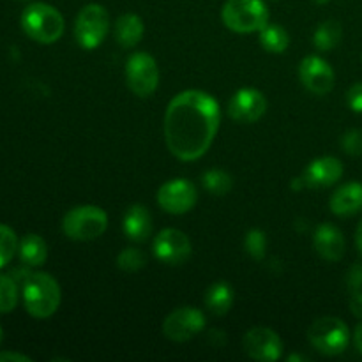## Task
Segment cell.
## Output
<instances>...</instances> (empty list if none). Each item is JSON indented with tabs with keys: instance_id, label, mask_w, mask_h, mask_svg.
Listing matches in <instances>:
<instances>
[{
	"instance_id": "1",
	"label": "cell",
	"mask_w": 362,
	"mask_h": 362,
	"mask_svg": "<svg viewBox=\"0 0 362 362\" xmlns=\"http://www.w3.org/2000/svg\"><path fill=\"white\" fill-rule=\"evenodd\" d=\"M221 110L211 94L197 88L179 92L165 112V141L179 161L207 154L219 131Z\"/></svg>"
},
{
	"instance_id": "2",
	"label": "cell",
	"mask_w": 362,
	"mask_h": 362,
	"mask_svg": "<svg viewBox=\"0 0 362 362\" xmlns=\"http://www.w3.org/2000/svg\"><path fill=\"white\" fill-rule=\"evenodd\" d=\"M25 310L39 320L49 318L60 306V286L55 278L46 272H32L21 286Z\"/></svg>"
},
{
	"instance_id": "3",
	"label": "cell",
	"mask_w": 362,
	"mask_h": 362,
	"mask_svg": "<svg viewBox=\"0 0 362 362\" xmlns=\"http://www.w3.org/2000/svg\"><path fill=\"white\" fill-rule=\"evenodd\" d=\"M21 28L34 41L52 45L62 37L66 25L62 14L55 7L45 2H35L21 14Z\"/></svg>"
},
{
	"instance_id": "4",
	"label": "cell",
	"mask_w": 362,
	"mask_h": 362,
	"mask_svg": "<svg viewBox=\"0 0 362 362\" xmlns=\"http://www.w3.org/2000/svg\"><path fill=\"white\" fill-rule=\"evenodd\" d=\"M221 20L232 32L253 34L269 23V9L264 0H226Z\"/></svg>"
},
{
	"instance_id": "5",
	"label": "cell",
	"mask_w": 362,
	"mask_h": 362,
	"mask_svg": "<svg viewBox=\"0 0 362 362\" xmlns=\"http://www.w3.org/2000/svg\"><path fill=\"white\" fill-rule=\"evenodd\" d=\"M108 228V216L95 205H78L71 209L62 219V230L66 237L78 243L99 239Z\"/></svg>"
},
{
	"instance_id": "6",
	"label": "cell",
	"mask_w": 362,
	"mask_h": 362,
	"mask_svg": "<svg viewBox=\"0 0 362 362\" xmlns=\"http://www.w3.org/2000/svg\"><path fill=\"white\" fill-rule=\"evenodd\" d=\"M350 329L343 320L336 317L317 318L308 329V339L324 356L334 357L345 352L350 345Z\"/></svg>"
},
{
	"instance_id": "7",
	"label": "cell",
	"mask_w": 362,
	"mask_h": 362,
	"mask_svg": "<svg viewBox=\"0 0 362 362\" xmlns=\"http://www.w3.org/2000/svg\"><path fill=\"white\" fill-rule=\"evenodd\" d=\"M110 32V14L99 4H88L74 21V37L83 49H95Z\"/></svg>"
},
{
	"instance_id": "8",
	"label": "cell",
	"mask_w": 362,
	"mask_h": 362,
	"mask_svg": "<svg viewBox=\"0 0 362 362\" xmlns=\"http://www.w3.org/2000/svg\"><path fill=\"white\" fill-rule=\"evenodd\" d=\"M126 81L138 98L154 94L159 85V69L154 57L145 52L133 53L126 62Z\"/></svg>"
},
{
	"instance_id": "9",
	"label": "cell",
	"mask_w": 362,
	"mask_h": 362,
	"mask_svg": "<svg viewBox=\"0 0 362 362\" xmlns=\"http://www.w3.org/2000/svg\"><path fill=\"white\" fill-rule=\"evenodd\" d=\"M205 315L191 306L177 308L163 322V334L175 343L189 341L205 329Z\"/></svg>"
},
{
	"instance_id": "10",
	"label": "cell",
	"mask_w": 362,
	"mask_h": 362,
	"mask_svg": "<svg viewBox=\"0 0 362 362\" xmlns=\"http://www.w3.org/2000/svg\"><path fill=\"white\" fill-rule=\"evenodd\" d=\"M198 200L197 187L186 179H173L163 184L158 191V204L168 214H186Z\"/></svg>"
},
{
	"instance_id": "11",
	"label": "cell",
	"mask_w": 362,
	"mask_h": 362,
	"mask_svg": "<svg viewBox=\"0 0 362 362\" xmlns=\"http://www.w3.org/2000/svg\"><path fill=\"white\" fill-rule=\"evenodd\" d=\"M154 257L166 265H182L191 257V240L177 228H165L152 244Z\"/></svg>"
},
{
	"instance_id": "12",
	"label": "cell",
	"mask_w": 362,
	"mask_h": 362,
	"mask_svg": "<svg viewBox=\"0 0 362 362\" xmlns=\"http://www.w3.org/2000/svg\"><path fill=\"white\" fill-rule=\"evenodd\" d=\"M267 112V99L258 88L244 87L232 95L228 103L230 119L240 124L258 122Z\"/></svg>"
},
{
	"instance_id": "13",
	"label": "cell",
	"mask_w": 362,
	"mask_h": 362,
	"mask_svg": "<svg viewBox=\"0 0 362 362\" xmlns=\"http://www.w3.org/2000/svg\"><path fill=\"white\" fill-rule=\"evenodd\" d=\"M244 352L258 362H274L281 357L283 341L272 329L253 327L244 334Z\"/></svg>"
},
{
	"instance_id": "14",
	"label": "cell",
	"mask_w": 362,
	"mask_h": 362,
	"mask_svg": "<svg viewBox=\"0 0 362 362\" xmlns=\"http://www.w3.org/2000/svg\"><path fill=\"white\" fill-rule=\"evenodd\" d=\"M299 78L311 94L325 95L334 87V69L318 55L304 57L299 66Z\"/></svg>"
},
{
	"instance_id": "15",
	"label": "cell",
	"mask_w": 362,
	"mask_h": 362,
	"mask_svg": "<svg viewBox=\"0 0 362 362\" xmlns=\"http://www.w3.org/2000/svg\"><path fill=\"white\" fill-rule=\"evenodd\" d=\"M343 177V163L332 156H324L306 166L303 180L308 187H329Z\"/></svg>"
},
{
	"instance_id": "16",
	"label": "cell",
	"mask_w": 362,
	"mask_h": 362,
	"mask_svg": "<svg viewBox=\"0 0 362 362\" xmlns=\"http://www.w3.org/2000/svg\"><path fill=\"white\" fill-rule=\"evenodd\" d=\"M313 244L317 253L327 262H339L346 250V243L341 230L338 226L331 225V223H324V225L317 226Z\"/></svg>"
},
{
	"instance_id": "17",
	"label": "cell",
	"mask_w": 362,
	"mask_h": 362,
	"mask_svg": "<svg viewBox=\"0 0 362 362\" xmlns=\"http://www.w3.org/2000/svg\"><path fill=\"white\" fill-rule=\"evenodd\" d=\"M329 207L334 216L339 218H349L362 211V184L361 182H346L332 193Z\"/></svg>"
},
{
	"instance_id": "18",
	"label": "cell",
	"mask_w": 362,
	"mask_h": 362,
	"mask_svg": "<svg viewBox=\"0 0 362 362\" xmlns=\"http://www.w3.org/2000/svg\"><path fill=\"white\" fill-rule=\"evenodd\" d=\"M122 230L127 235V239L134 240V243H144L148 239L152 233V218L151 212L145 205L134 204L124 214Z\"/></svg>"
},
{
	"instance_id": "19",
	"label": "cell",
	"mask_w": 362,
	"mask_h": 362,
	"mask_svg": "<svg viewBox=\"0 0 362 362\" xmlns=\"http://www.w3.org/2000/svg\"><path fill=\"white\" fill-rule=\"evenodd\" d=\"M204 300L214 317H225L235 303V292L226 281H216L207 288Z\"/></svg>"
},
{
	"instance_id": "20",
	"label": "cell",
	"mask_w": 362,
	"mask_h": 362,
	"mask_svg": "<svg viewBox=\"0 0 362 362\" xmlns=\"http://www.w3.org/2000/svg\"><path fill=\"white\" fill-rule=\"evenodd\" d=\"M144 37V21L138 14L127 13L115 21V39L122 48H134Z\"/></svg>"
},
{
	"instance_id": "21",
	"label": "cell",
	"mask_w": 362,
	"mask_h": 362,
	"mask_svg": "<svg viewBox=\"0 0 362 362\" xmlns=\"http://www.w3.org/2000/svg\"><path fill=\"white\" fill-rule=\"evenodd\" d=\"M18 253H20V260L28 267H39L48 258V246H46L45 239L37 233H27L21 237L20 244H18Z\"/></svg>"
},
{
	"instance_id": "22",
	"label": "cell",
	"mask_w": 362,
	"mask_h": 362,
	"mask_svg": "<svg viewBox=\"0 0 362 362\" xmlns=\"http://www.w3.org/2000/svg\"><path fill=\"white\" fill-rule=\"evenodd\" d=\"M341 25L334 20H327L324 23L318 25V28L315 30L313 35V42H315V48L318 52H332L336 46L339 45L341 41Z\"/></svg>"
},
{
	"instance_id": "23",
	"label": "cell",
	"mask_w": 362,
	"mask_h": 362,
	"mask_svg": "<svg viewBox=\"0 0 362 362\" xmlns=\"http://www.w3.org/2000/svg\"><path fill=\"white\" fill-rule=\"evenodd\" d=\"M260 45L265 52L285 53L290 46V35L279 25H265L260 30Z\"/></svg>"
},
{
	"instance_id": "24",
	"label": "cell",
	"mask_w": 362,
	"mask_h": 362,
	"mask_svg": "<svg viewBox=\"0 0 362 362\" xmlns=\"http://www.w3.org/2000/svg\"><path fill=\"white\" fill-rule=\"evenodd\" d=\"M202 186L205 187V191L214 194V197H225V194L232 191L233 179L225 170L212 168L202 175Z\"/></svg>"
},
{
	"instance_id": "25",
	"label": "cell",
	"mask_w": 362,
	"mask_h": 362,
	"mask_svg": "<svg viewBox=\"0 0 362 362\" xmlns=\"http://www.w3.org/2000/svg\"><path fill=\"white\" fill-rule=\"evenodd\" d=\"M18 297V285L11 276L0 274V313H9L16 308Z\"/></svg>"
},
{
	"instance_id": "26",
	"label": "cell",
	"mask_w": 362,
	"mask_h": 362,
	"mask_svg": "<svg viewBox=\"0 0 362 362\" xmlns=\"http://www.w3.org/2000/svg\"><path fill=\"white\" fill-rule=\"evenodd\" d=\"M147 265V257L136 247H126L117 257V267L124 272H138Z\"/></svg>"
},
{
	"instance_id": "27",
	"label": "cell",
	"mask_w": 362,
	"mask_h": 362,
	"mask_svg": "<svg viewBox=\"0 0 362 362\" xmlns=\"http://www.w3.org/2000/svg\"><path fill=\"white\" fill-rule=\"evenodd\" d=\"M18 244L20 240H18L14 230L6 225H0V269L6 267L13 260L18 251Z\"/></svg>"
},
{
	"instance_id": "28",
	"label": "cell",
	"mask_w": 362,
	"mask_h": 362,
	"mask_svg": "<svg viewBox=\"0 0 362 362\" xmlns=\"http://www.w3.org/2000/svg\"><path fill=\"white\" fill-rule=\"evenodd\" d=\"M244 250L253 260H264L267 253V237L260 228H253L246 233L244 239Z\"/></svg>"
},
{
	"instance_id": "29",
	"label": "cell",
	"mask_w": 362,
	"mask_h": 362,
	"mask_svg": "<svg viewBox=\"0 0 362 362\" xmlns=\"http://www.w3.org/2000/svg\"><path fill=\"white\" fill-rule=\"evenodd\" d=\"M341 147L349 156H362V131L349 129L341 136Z\"/></svg>"
},
{
	"instance_id": "30",
	"label": "cell",
	"mask_w": 362,
	"mask_h": 362,
	"mask_svg": "<svg viewBox=\"0 0 362 362\" xmlns=\"http://www.w3.org/2000/svg\"><path fill=\"white\" fill-rule=\"evenodd\" d=\"M346 288L350 293L362 290V264H354L346 272Z\"/></svg>"
},
{
	"instance_id": "31",
	"label": "cell",
	"mask_w": 362,
	"mask_h": 362,
	"mask_svg": "<svg viewBox=\"0 0 362 362\" xmlns=\"http://www.w3.org/2000/svg\"><path fill=\"white\" fill-rule=\"evenodd\" d=\"M346 105L352 112L362 113V83H356L346 92Z\"/></svg>"
},
{
	"instance_id": "32",
	"label": "cell",
	"mask_w": 362,
	"mask_h": 362,
	"mask_svg": "<svg viewBox=\"0 0 362 362\" xmlns=\"http://www.w3.org/2000/svg\"><path fill=\"white\" fill-rule=\"evenodd\" d=\"M350 311L356 318L362 320V290L350 293Z\"/></svg>"
},
{
	"instance_id": "33",
	"label": "cell",
	"mask_w": 362,
	"mask_h": 362,
	"mask_svg": "<svg viewBox=\"0 0 362 362\" xmlns=\"http://www.w3.org/2000/svg\"><path fill=\"white\" fill-rule=\"evenodd\" d=\"M30 357L18 352H0V362H30Z\"/></svg>"
},
{
	"instance_id": "34",
	"label": "cell",
	"mask_w": 362,
	"mask_h": 362,
	"mask_svg": "<svg viewBox=\"0 0 362 362\" xmlns=\"http://www.w3.org/2000/svg\"><path fill=\"white\" fill-rule=\"evenodd\" d=\"M354 345H356V349L359 350V354L362 356V320L356 327V331H354Z\"/></svg>"
},
{
	"instance_id": "35",
	"label": "cell",
	"mask_w": 362,
	"mask_h": 362,
	"mask_svg": "<svg viewBox=\"0 0 362 362\" xmlns=\"http://www.w3.org/2000/svg\"><path fill=\"white\" fill-rule=\"evenodd\" d=\"M356 246H357V251H359V255L362 257V219L359 221V225H357V230H356Z\"/></svg>"
},
{
	"instance_id": "36",
	"label": "cell",
	"mask_w": 362,
	"mask_h": 362,
	"mask_svg": "<svg viewBox=\"0 0 362 362\" xmlns=\"http://www.w3.org/2000/svg\"><path fill=\"white\" fill-rule=\"evenodd\" d=\"M288 361H290V362H292V361H308V357H303V356H290Z\"/></svg>"
},
{
	"instance_id": "37",
	"label": "cell",
	"mask_w": 362,
	"mask_h": 362,
	"mask_svg": "<svg viewBox=\"0 0 362 362\" xmlns=\"http://www.w3.org/2000/svg\"><path fill=\"white\" fill-rule=\"evenodd\" d=\"M315 2H317V4H320V6H324V4L331 2V0H315Z\"/></svg>"
},
{
	"instance_id": "38",
	"label": "cell",
	"mask_w": 362,
	"mask_h": 362,
	"mask_svg": "<svg viewBox=\"0 0 362 362\" xmlns=\"http://www.w3.org/2000/svg\"><path fill=\"white\" fill-rule=\"evenodd\" d=\"M2 338H4V332H2V327H0V343H2Z\"/></svg>"
}]
</instances>
